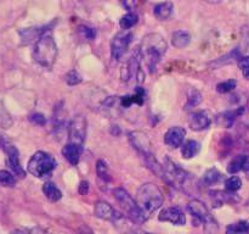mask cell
Segmentation results:
<instances>
[{
  "label": "cell",
  "mask_w": 249,
  "mask_h": 234,
  "mask_svg": "<svg viewBox=\"0 0 249 234\" xmlns=\"http://www.w3.org/2000/svg\"><path fill=\"white\" fill-rule=\"evenodd\" d=\"M167 41L160 34L150 33L143 37L139 54H140V58L145 60L146 66L150 68L151 72H153L157 67V63L167 53Z\"/></svg>",
  "instance_id": "6da1fadb"
},
{
  "label": "cell",
  "mask_w": 249,
  "mask_h": 234,
  "mask_svg": "<svg viewBox=\"0 0 249 234\" xmlns=\"http://www.w3.org/2000/svg\"><path fill=\"white\" fill-rule=\"evenodd\" d=\"M57 56V45L55 43L50 31H44V33L36 40L33 50V58L40 66L46 68L53 67Z\"/></svg>",
  "instance_id": "7a4b0ae2"
},
{
  "label": "cell",
  "mask_w": 249,
  "mask_h": 234,
  "mask_svg": "<svg viewBox=\"0 0 249 234\" xmlns=\"http://www.w3.org/2000/svg\"><path fill=\"white\" fill-rule=\"evenodd\" d=\"M163 200L164 199L162 192L153 183H145L140 185L136 193V202L146 217L157 211L163 205Z\"/></svg>",
  "instance_id": "3957f363"
},
{
  "label": "cell",
  "mask_w": 249,
  "mask_h": 234,
  "mask_svg": "<svg viewBox=\"0 0 249 234\" xmlns=\"http://www.w3.org/2000/svg\"><path fill=\"white\" fill-rule=\"evenodd\" d=\"M113 195L114 199L119 204V206L128 214V216L130 217L134 223L141 224L142 222H145L147 219V217L145 216V214L140 209L138 202L133 199V196L125 189H123V188H116L113 190Z\"/></svg>",
  "instance_id": "277c9868"
},
{
  "label": "cell",
  "mask_w": 249,
  "mask_h": 234,
  "mask_svg": "<svg viewBox=\"0 0 249 234\" xmlns=\"http://www.w3.org/2000/svg\"><path fill=\"white\" fill-rule=\"evenodd\" d=\"M56 167V161L53 156L44 151H36L28 162V172L36 178H43L49 176Z\"/></svg>",
  "instance_id": "5b68a950"
},
{
  "label": "cell",
  "mask_w": 249,
  "mask_h": 234,
  "mask_svg": "<svg viewBox=\"0 0 249 234\" xmlns=\"http://www.w3.org/2000/svg\"><path fill=\"white\" fill-rule=\"evenodd\" d=\"M187 210H189V212L192 214V217H194L197 223L203 224L204 229L209 234H216V232H218V224L214 221L213 217L211 216L208 209H207V206L203 202L197 199L192 200L187 205Z\"/></svg>",
  "instance_id": "8992f818"
},
{
  "label": "cell",
  "mask_w": 249,
  "mask_h": 234,
  "mask_svg": "<svg viewBox=\"0 0 249 234\" xmlns=\"http://www.w3.org/2000/svg\"><path fill=\"white\" fill-rule=\"evenodd\" d=\"M163 170H164L163 179H165L169 184L178 188V189H180V188L184 189L187 183H189L190 177H191V175H189L186 171L182 170L177 163L173 162L169 157H165Z\"/></svg>",
  "instance_id": "52a82bcc"
},
{
  "label": "cell",
  "mask_w": 249,
  "mask_h": 234,
  "mask_svg": "<svg viewBox=\"0 0 249 234\" xmlns=\"http://www.w3.org/2000/svg\"><path fill=\"white\" fill-rule=\"evenodd\" d=\"M68 136H70V143L83 146L87 138V119L84 116L78 115L71 121L68 127Z\"/></svg>",
  "instance_id": "ba28073f"
},
{
  "label": "cell",
  "mask_w": 249,
  "mask_h": 234,
  "mask_svg": "<svg viewBox=\"0 0 249 234\" xmlns=\"http://www.w3.org/2000/svg\"><path fill=\"white\" fill-rule=\"evenodd\" d=\"M1 148L4 149L5 154H6L7 156L6 162L7 166L10 167V170L14 172L15 176H17V177L19 178H23L24 176H26V173H24L23 168L21 167V163H19V155L16 146L4 138V140H2L1 143Z\"/></svg>",
  "instance_id": "9c48e42d"
},
{
  "label": "cell",
  "mask_w": 249,
  "mask_h": 234,
  "mask_svg": "<svg viewBox=\"0 0 249 234\" xmlns=\"http://www.w3.org/2000/svg\"><path fill=\"white\" fill-rule=\"evenodd\" d=\"M133 40V34L129 31H124L122 33L116 34L111 41L112 58L116 61L121 60L129 48V44Z\"/></svg>",
  "instance_id": "30bf717a"
},
{
  "label": "cell",
  "mask_w": 249,
  "mask_h": 234,
  "mask_svg": "<svg viewBox=\"0 0 249 234\" xmlns=\"http://www.w3.org/2000/svg\"><path fill=\"white\" fill-rule=\"evenodd\" d=\"M213 121V116L208 110H202V111L194 112L189 117V126L194 131H203L211 126Z\"/></svg>",
  "instance_id": "8fae6325"
},
{
  "label": "cell",
  "mask_w": 249,
  "mask_h": 234,
  "mask_svg": "<svg viewBox=\"0 0 249 234\" xmlns=\"http://www.w3.org/2000/svg\"><path fill=\"white\" fill-rule=\"evenodd\" d=\"M129 140H130L131 145H133L141 155H146V154L151 153L150 136L146 133H143V132H130V133H129Z\"/></svg>",
  "instance_id": "7c38bea8"
},
{
  "label": "cell",
  "mask_w": 249,
  "mask_h": 234,
  "mask_svg": "<svg viewBox=\"0 0 249 234\" xmlns=\"http://www.w3.org/2000/svg\"><path fill=\"white\" fill-rule=\"evenodd\" d=\"M158 219L162 222H170V223L177 224V226H182L186 222L184 212L178 206L167 207V209L162 210V212L158 216Z\"/></svg>",
  "instance_id": "4fadbf2b"
},
{
  "label": "cell",
  "mask_w": 249,
  "mask_h": 234,
  "mask_svg": "<svg viewBox=\"0 0 249 234\" xmlns=\"http://www.w3.org/2000/svg\"><path fill=\"white\" fill-rule=\"evenodd\" d=\"M185 136H186V131H185V128H182V127H179V126L172 127V128L168 129L167 133H165L164 143L167 144L168 146H170V148L177 149L182 145Z\"/></svg>",
  "instance_id": "5bb4252c"
},
{
  "label": "cell",
  "mask_w": 249,
  "mask_h": 234,
  "mask_svg": "<svg viewBox=\"0 0 249 234\" xmlns=\"http://www.w3.org/2000/svg\"><path fill=\"white\" fill-rule=\"evenodd\" d=\"M95 216L105 221L116 222L121 214L106 201H97L95 204Z\"/></svg>",
  "instance_id": "9a60e30c"
},
{
  "label": "cell",
  "mask_w": 249,
  "mask_h": 234,
  "mask_svg": "<svg viewBox=\"0 0 249 234\" xmlns=\"http://www.w3.org/2000/svg\"><path fill=\"white\" fill-rule=\"evenodd\" d=\"M83 146L78 145V144L68 143L67 145L63 146L62 155L68 162L72 166H77L80 161V156H82Z\"/></svg>",
  "instance_id": "2e32d148"
},
{
  "label": "cell",
  "mask_w": 249,
  "mask_h": 234,
  "mask_svg": "<svg viewBox=\"0 0 249 234\" xmlns=\"http://www.w3.org/2000/svg\"><path fill=\"white\" fill-rule=\"evenodd\" d=\"M242 107H237V109L232 110V111H225L223 114H219L215 118L216 124L219 127H223V128H230V127H232L236 118H238V115H240Z\"/></svg>",
  "instance_id": "e0dca14e"
},
{
  "label": "cell",
  "mask_w": 249,
  "mask_h": 234,
  "mask_svg": "<svg viewBox=\"0 0 249 234\" xmlns=\"http://www.w3.org/2000/svg\"><path fill=\"white\" fill-rule=\"evenodd\" d=\"M173 10H174V5L172 1H164L157 4L153 9V14H155L156 19L160 20V21H165V20L169 19L173 14Z\"/></svg>",
  "instance_id": "ac0fdd59"
},
{
  "label": "cell",
  "mask_w": 249,
  "mask_h": 234,
  "mask_svg": "<svg viewBox=\"0 0 249 234\" xmlns=\"http://www.w3.org/2000/svg\"><path fill=\"white\" fill-rule=\"evenodd\" d=\"M43 193L46 196V199H49L50 201L56 202L62 197V193L61 190L53 184V182H46L45 184L43 185Z\"/></svg>",
  "instance_id": "d6986e66"
},
{
  "label": "cell",
  "mask_w": 249,
  "mask_h": 234,
  "mask_svg": "<svg viewBox=\"0 0 249 234\" xmlns=\"http://www.w3.org/2000/svg\"><path fill=\"white\" fill-rule=\"evenodd\" d=\"M190 40H191V37H190V34L187 33V32L177 31L173 33L172 43L175 48L178 49L186 48V46L190 44Z\"/></svg>",
  "instance_id": "ffe728a7"
},
{
  "label": "cell",
  "mask_w": 249,
  "mask_h": 234,
  "mask_svg": "<svg viewBox=\"0 0 249 234\" xmlns=\"http://www.w3.org/2000/svg\"><path fill=\"white\" fill-rule=\"evenodd\" d=\"M199 149H201V144L196 140H187L186 143L182 146V157L184 158H192L199 153Z\"/></svg>",
  "instance_id": "44dd1931"
},
{
  "label": "cell",
  "mask_w": 249,
  "mask_h": 234,
  "mask_svg": "<svg viewBox=\"0 0 249 234\" xmlns=\"http://www.w3.org/2000/svg\"><path fill=\"white\" fill-rule=\"evenodd\" d=\"M246 160H247V156L246 155H238L236 157H233L232 160L229 162L228 165V172L231 175H235V173L240 172L245 167Z\"/></svg>",
  "instance_id": "7402d4cb"
},
{
  "label": "cell",
  "mask_w": 249,
  "mask_h": 234,
  "mask_svg": "<svg viewBox=\"0 0 249 234\" xmlns=\"http://www.w3.org/2000/svg\"><path fill=\"white\" fill-rule=\"evenodd\" d=\"M225 234H249V223L246 221L236 222L226 228Z\"/></svg>",
  "instance_id": "603a6c76"
},
{
  "label": "cell",
  "mask_w": 249,
  "mask_h": 234,
  "mask_svg": "<svg viewBox=\"0 0 249 234\" xmlns=\"http://www.w3.org/2000/svg\"><path fill=\"white\" fill-rule=\"evenodd\" d=\"M138 15L135 12H128L126 15H124L123 17L119 21V24H121V28L124 29V31H129L130 28H133L136 23H138Z\"/></svg>",
  "instance_id": "cb8c5ba5"
},
{
  "label": "cell",
  "mask_w": 249,
  "mask_h": 234,
  "mask_svg": "<svg viewBox=\"0 0 249 234\" xmlns=\"http://www.w3.org/2000/svg\"><path fill=\"white\" fill-rule=\"evenodd\" d=\"M202 101V94L195 88H190L187 92V102H186V109H192L196 107L197 105L201 104Z\"/></svg>",
  "instance_id": "d4e9b609"
},
{
  "label": "cell",
  "mask_w": 249,
  "mask_h": 234,
  "mask_svg": "<svg viewBox=\"0 0 249 234\" xmlns=\"http://www.w3.org/2000/svg\"><path fill=\"white\" fill-rule=\"evenodd\" d=\"M221 177H223V176H221V173L219 172L216 168H211V170L207 171L206 175H204L203 182L206 183L207 185H214L218 182H220Z\"/></svg>",
  "instance_id": "484cf974"
},
{
  "label": "cell",
  "mask_w": 249,
  "mask_h": 234,
  "mask_svg": "<svg viewBox=\"0 0 249 234\" xmlns=\"http://www.w3.org/2000/svg\"><path fill=\"white\" fill-rule=\"evenodd\" d=\"M0 184L4 187H15L16 185V177L14 173L6 170L0 171Z\"/></svg>",
  "instance_id": "4316f807"
},
{
  "label": "cell",
  "mask_w": 249,
  "mask_h": 234,
  "mask_svg": "<svg viewBox=\"0 0 249 234\" xmlns=\"http://www.w3.org/2000/svg\"><path fill=\"white\" fill-rule=\"evenodd\" d=\"M96 173L99 176V178L104 182H109L111 180V177H109V172H108V166L105 161L99 160L96 163Z\"/></svg>",
  "instance_id": "83f0119b"
},
{
  "label": "cell",
  "mask_w": 249,
  "mask_h": 234,
  "mask_svg": "<svg viewBox=\"0 0 249 234\" xmlns=\"http://www.w3.org/2000/svg\"><path fill=\"white\" fill-rule=\"evenodd\" d=\"M241 187H242V180L237 176H231L230 178H228L225 180V188L228 192L235 193L237 190H240Z\"/></svg>",
  "instance_id": "f1b7e54d"
},
{
  "label": "cell",
  "mask_w": 249,
  "mask_h": 234,
  "mask_svg": "<svg viewBox=\"0 0 249 234\" xmlns=\"http://www.w3.org/2000/svg\"><path fill=\"white\" fill-rule=\"evenodd\" d=\"M236 85H237V82H236L235 79H228L219 83V84L216 85V90H218V93H220V94H226V93L232 92L236 88Z\"/></svg>",
  "instance_id": "f546056e"
},
{
  "label": "cell",
  "mask_w": 249,
  "mask_h": 234,
  "mask_svg": "<svg viewBox=\"0 0 249 234\" xmlns=\"http://www.w3.org/2000/svg\"><path fill=\"white\" fill-rule=\"evenodd\" d=\"M65 82L68 85H71V87H73V85H77L82 82V76H80V73L78 71L72 70L65 76Z\"/></svg>",
  "instance_id": "4dcf8cb0"
},
{
  "label": "cell",
  "mask_w": 249,
  "mask_h": 234,
  "mask_svg": "<svg viewBox=\"0 0 249 234\" xmlns=\"http://www.w3.org/2000/svg\"><path fill=\"white\" fill-rule=\"evenodd\" d=\"M238 67H240L243 77L249 80V56H241L238 60Z\"/></svg>",
  "instance_id": "1f68e13d"
},
{
  "label": "cell",
  "mask_w": 249,
  "mask_h": 234,
  "mask_svg": "<svg viewBox=\"0 0 249 234\" xmlns=\"http://www.w3.org/2000/svg\"><path fill=\"white\" fill-rule=\"evenodd\" d=\"M79 29H80V33H82L85 38L89 39V40H92V39L95 38V36H96V32H95V29L90 28V27L80 26Z\"/></svg>",
  "instance_id": "d6a6232c"
},
{
  "label": "cell",
  "mask_w": 249,
  "mask_h": 234,
  "mask_svg": "<svg viewBox=\"0 0 249 234\" xmlns=\"http://www.w3.org/2000/svg\"><path fill=\"white\" fill-rule=\"evenodd\" d=\"M238 118H240L241 123H242L243 126L248 127L249 128V109H247V107H242L240 115H238Z\"/></svg>",
  "instance_id": "836d02e7"
},
{
  "label": "cell",
  "mask_w": 249,
  "mask_h": 234,
  "mask_svg": "<svg viewBox=\"0 0 249 234\" xmlns=\"http://www.w3.org/2000/svg\"><path fill=\"white\" fill-rule=\"evenodd\" d=\"M31 122H33L34 124H38V126H44L46 123V118L44 117V115L41 114H33L29 117Z\"/></svg>",
  "instance_id": "e575fe53"
},
{
  "label": "cell",
  "mask_w": 249,
  "mask_h": 234,
  "mask_svg": "<svg viewBox=\"0 0 249 234\" xmlns=\"http://www.w3.org/2000/svg\"><path fill=\"white\" fill-rule=\"evenodd\" d=\"M12 234H46V232L41 228H31V229H18Z\"/></svg>",
  "instance_id": "d590c367"
},
{
  "label": "cell",
  "mask_w": 249,
  "mask_h": 234,
  "mask_svg": "<svg viewBox=\"0 0 249 234\" xmlns=\"http://www.w3.org/2000/svg\"><path fill=\"white\" fill-rule=\"evenodd\" d=\"M121 1H122V4L124 5V7H125V9H128L130 12L135 9L136 0H121Z\"/></svg>",
  "instance_id": "8d00e7d4"
},
{
  "label": "cell",
  "mask_w": 249,
  "mask_h": 234,
  "mask_svg": "<svg viewBox=\"0 0 249 234\" xmlns=\"http://www.w3.org/2000/svg\"><path fill=\"white\" fill-rule=\"evenodd\" d=\"M89 192V183L87 180H82L79 184V193L82 195H87Z\"/></svg>",
  "instance_id": "74e56055"
},
{
  "label": "cell",
  "mask_w": 249,
  "mask_h": 234,
  "mask_svg": "<svg viewBox=\"0 0 249 234\" xmlns=\"http://www.w3.org/2000/svg\"><path fill=\"white\" fill-rule=\"evenodd\" d=\"M204 1L209 2V4H218V2H220L221 0H204Z\"/></svg>",
  "instance_id": "f35d334b"
},
{
  "label": "cell",
  "mask_w": 249,
  "mask_h": 234,
  "mask_svg": "<svg viewBox=\"0 0 249 234\" xmlns=\"http://www.w3.org/2000/svg\"><path fill=\"white\" fill-rule=\"evenodd\" d=\"M2 140H4V138H2V136H0V146H1V143H2Z\"/></svg>",
  "instance_id": "ab89813d"
},
{
  "label": "cell",
  "mask_w": 249,
  "mask_h": 234,
  "mask_svg": "<svg viewBox=\"0 0 249 234\" xmlns=\"http://www.w3.org/2000/svg\"><path fill=\"white\" fill-rule=\"evenodd\" d=\"M134 234H148V233H134Z\"/></svg>",
  "instance_id": "60d3db41"
}]
</instances>
